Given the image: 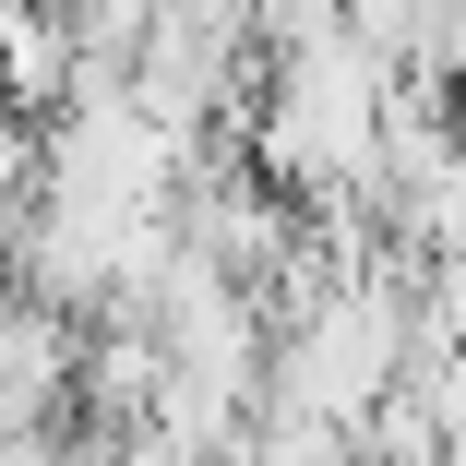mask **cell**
<instances>
[{
	"mask_svg": "<svg viewBox=\"0 0 466 466\" xmlns=\"http://www.w3.org/2000/svg\"><path fill=\"white\" fill-rule=\"evenodd\" d=\"M72 72H84L72 0H0V96H13L25 120H60L72 108Z\"/></svg>",
	"mask_w": 466,
	"mask_h": 466,
	"instance_id": "obj_1",
	"label": "cell"
},
{
	"mask_svg": "<svg viewBox=\"0 0 466 466\" xmlns=\"http://www.w3.org/2000/svg\"><path fill=\"white\" fill-rule=\"evenodd\" d=\"M156 383H167V335L144 311H108L96 335H84V419H156Z\"/></svg>",
	"mask_w": 466,
	"mask_h": 466,
	"instance_id": "obj_2",
	"label": "cell"
},
{
	"mask_svg": "<svg viewBox=\"0 0 466 466\" xmlns=\"http://www.w3.org/2000/svg\"><path fill=\"white\" fill-rule=\"evenodd\" d=\"M347 25L383 48L395 72H431V84H442V36L466 25V0H347Z\"/></svg>",
	"mask_w": 466,
	"mask_h": 466,
	"instance_id": "obj_3",
	"label": "cell"
},
{
	"mask_svg": "<svg viewBox=\"0 0 466 466\" xmlns=\"http://www.w3.org/2000/svg\"><path fill=\"white\" fill-rule=\"evenodd\" d=\"M36 192H48V120L0 108V228H13V216H25Z\"/></svg>",
	"mask_w": 466,
	"mask_h": 466,
	"instance_id": "obj_4",
	"label": "cell"
},
{
	"mask_svg": "<svg viewBox=\"0 0 466 466\" xmlns=\"http://www.w3.org/2000/svg\"><path fill=\"white\" fill-rule=\"evenodd\" d=\"M407 383L431 395V419H442V454L466 466V347H442V359H419V370H407Z\"/></svg>",
	"mask_w": 466,
	"mask_h": 466,
	"instance_id": "obj_5",
	"label": "cell"
},
{
	"mask_svg": "<svg viewBox=\"0 0 466 466\" xmlns=\"http://www.w3.org/2000/svg\"><path fill=\"white\" fill-rule=\"evenodd\" d=\"M454 144H466V84H454Z\"/></svg>",
	"mask_w": 466,
	"mask_h": 466,
	"instance_id": "obj_6",
	"label": "cell"
},
{
	"mask_svg": "<svg viewBox=\"0 0 466 466\" xmlns=\"http://www.w3.org/2000/svg\"><path fill=\"white\" fill-rule=\"evenodd\" d=\"M0 108H13V96H0Z\"/></svg>",
	"mask_w": 466,
	"mask_h": 466,
	"instance_id": "obj_7",
	"label": "cell"
}]
</instances>
